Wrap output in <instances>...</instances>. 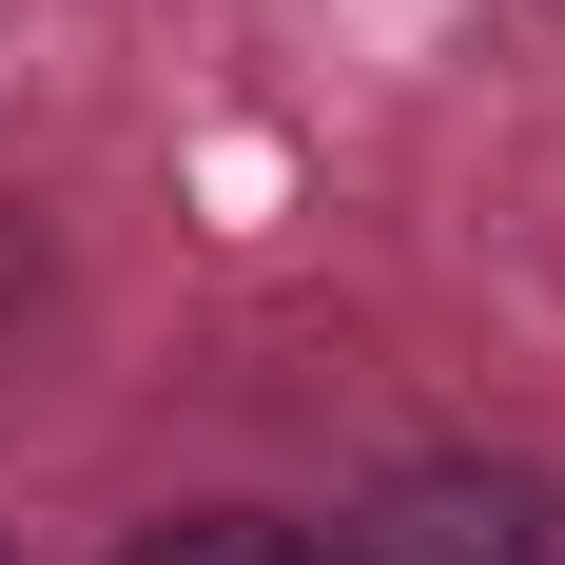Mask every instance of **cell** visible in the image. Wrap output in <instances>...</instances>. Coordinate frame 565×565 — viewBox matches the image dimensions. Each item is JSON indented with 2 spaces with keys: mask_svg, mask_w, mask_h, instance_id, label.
Masks as SVG:
<instances>
[{
  "mask_svg": "<svg viewBox=\"0 0 565 565\" xmlns=\"http://www.w3.org/2000/svg\"><path fill=\"white\" fill-rule=\"evenodd\" d=\"M332 565H546V488L526 468H391L371 526H332Z\"/></svg>",
  "mask_w": 565,
  "mask_h": 565,
  "instance_id": "cell-1",
  "label": "cell"
},
{
  "mask_svg": "<svg viewBox=\"0 0 565 565\" xmlns=\"http://www.w3.org/2000/svg\"><path fill=\"white\" fill-rule=\"evenodd\" d=\"M117 565H332V546H312L292 508H157Z\"/></svg>",
  "mask_w": 565,
  "mask_h": 565,
  "instance_id": "cell-2",
  "label": "cell"
},
{
  "mask_svg": "<svg viewBox=\"0 0 565 565\" xmlns=\"http://www.w3.org/2000/svg\"><path fill=\"white\" fill-rule=\"evenodd\" d=\"M0 565H20V546H0Z\"/></svg>",
  "mask_w": 565,
  "mask_h": 565,
  "instance_id": "cell-3",
  "label": "cell"
}]
</instances>
